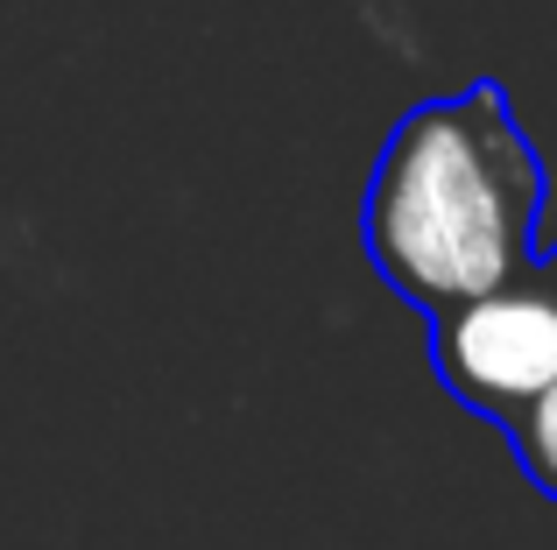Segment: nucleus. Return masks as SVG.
I'll use <instances>...</instances> for the list:
<instances>
[{
  "label": "nucleus",
  "mask_w": 557,
  "mask_h": 550,
  "mask_svg": "<svg viewBox=\"0 0 557 550\" xmlns=\"http://www.w3.org/2000/svg\"><path fill=\"white\" fill-rule=\"evenodd\" d=\"M544 163L494 78L459 99H423L381 141L360 198L368 262L423 317L536 268Z\"/></svg>",
  "instance_id": "nucleus-1"
},
{
  "label": "nucleus",
  "mask_w": 557,
  "mask_h": 550,
  "mask_svg": "<svg viewBox=\"0 0 557 550\" xmlns=\"http://www.w3.org/2000/svg\"><path fill=\"white\" fill-rule=\"evenodd\" d=\"M508 445H516V459H522V473H530L536 495L557 501V382L508 424Z\"/></svg>",
  "instance_id": "nucleus-3"
},
{
  "label": "nucleus",
  "mask_w": 557,
  "mask_h": 550,
  "mask_svg": "<svg viewBox=\"0 0 557 550\" xmlns=\"http://www.w3.org/2000/svg\"><path fill=\"white\" fill-rule=\"evenodd\" d=\"M431 367L451 388V402L487 424H516L536 396L557 382V297L544 268L516 283L466 297L431 317Z\"/></svg>",
  "instance_id": "nucleus-2"
},
{
  "label": "nucleus",
  "mask_w": 557,
  "mask_h": 550,
  "mask_svg": "<svg viewBox=\"0 0 557 550\" xmlns=\"http://www.w3.org/2000/svg\"><path fill=\"white\" fill-rule=\"evenodd\" d=\"M544 268V283H550V297H557V248H550V262H536Z\"/></svg>",
  "instance_id": "nucleus-4"
}]
</instances>
